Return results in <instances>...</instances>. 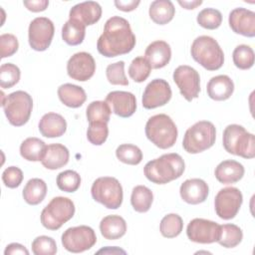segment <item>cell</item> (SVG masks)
Instances as JSON below:
<instances>
[{
    "instance_id": "1",
    "label": "cell",
    "mask_w": 255,
    "mask_h": 255,
    "mask_svg": "<svg viewBox=\"0 0 255 255\" xmlns=\"http://www.w3.org/2000/svg\"><path fill=\"white\" fill-rule=\"evenodd\" d=\"M135 42L128 21L120 16H113L105 23L103 34L97 42V49L104 57L114 58L129 53Z\"/></svg>"
},
{
    "instance_id": "2",
    "label": "cell",
    "mask_w": 255,
    "mask_h": 255,
    "mask_svg": "<svg viewBox=\"0 0 255 255\" xmlns=\"http://www.w3.org/2000/svg\"><path fill=\"white\" fill-rule=\"evenodd\" d=\"M183 158L175 152L165 153L148 161L143 168L145 177L156 184H165L179 178L184 172Z\"/></svg>"
},
{
    "instance_id": "3",
    "label": "cell",
    "mask_w": 255,
    "mask_h": 255,
    "mask_svg": "<svg viewBox=\"0 0 255 255\" xmlns=\"http://www.w3.org/2000/svg\"><path fill=\"white\" fill-rule=\"evenodd\" d=\"M177 134L178 131L175 124L165 114L152 116L145 124L146 137L161 149L173 146L177 139Z\"/></svg>"
},
{
    "instance_id": "4",
    "label": "cell",
    "mask_w": 255,
    "mask_h": 255,
    "mask_svg": "<svg viewBox=\"0 0 255 255\" xmlns=\"http://www.w3.org/2000/svg\"><path fill=\"white\" fill-rule=\"evenodd\" d=\"M190 54L195 62L208 71H216L224 63L222 49L218 42L210 36L197 37L191 45Z\"/></svg>"
},
{
    "instance_id": "5",
    "label": "cell",
    "mask_w": 255,
    "mask_h": 255,
    "mask_svg": "<svg viewBox=\"0 0 255 255\" xmlns=\"http://www.w3.org/2000/svg\"><path fill=\"white\" fill-rule=\"evenodd\" d=\"M223 146L231 154L243 158H253L255 156V137L248 132L244 127L233 124L223 130Z\"/></svg>"
},
{
    "instance_id": "6",
    "label": "cell",
    "mask_w": 255,
    "mask_h": 255,
    "mask_svg": "<svg viewBox=\"0 0 255 255\" xmlns=\"http://www.w3.org/2000/svg\"><path fill=\"white\" fill-rule=\"evenodd\" d=\"M2 107L8 122L15 127L24 126L30 119L33 100L32 97L24 91H16L8 96L2 93Z\"/></svg>"
},
{
    "instance_id": "7",
    "label": "cell",
    "mask_w": 255,
    "mask_h": 255,
    "mask_svg": "<svg viewBox=\"0 0 255 255\" xmlns=\"http://www.w3.org/2000/svg\"><path fill=\"white\" fill-rule=\"evenodd\" d=\"M216 139V129L209 121H199L187 128L182 146L188 153H199L210 148Z\"/></svg>"
},
{
    "instance_id": "8",
    "label": "cell",
    "mask_w": 255,
    "mask_h": 255,
    "mask_svg": "<svg viewBox=\"0 0 255 255\" xmlns=\"http://www.w3.org/2000/svg\"><path fill=\"white\" fill-rule=\"evenodd\" d=\"M75 214L74 202L64 196H57L44 207L41 212V223L49 230H58Z\"/></svg>"
},
{
    "instance_id": "9",
    "label": "cell",
    "mask_w": 255,
    "mask_h": 255,
    "mask_svg": "<svg viewBox=\"0 0 255 255\" xmlns=\"http://www.w3.org/2000/svg\"><path fill=\"white\" fill-rule=\"evenodd\" d=\"M91 194L95 201L108 209H118L123 203V187L116 177L102 176L97 178L93 182Z\"/></svg>"
},
{
    "instance_id": "10",
    "label": "cell",
    "mask_w": 255,
    "mask_h": 255,
    "mask_svg": "<svg viewBox=\"0 0 255 255\" xmlns=\"http://www.w3.org/2000/svg\"><path fill=\"white\" fill-rule=\"evenodd\" d=\"M62 245L72 253H81L91 249L97 242L93 228L86 225L70 227L62 234Z\"/></svg>"
},
{
    "instance_id": "11",
    "label": "cell",
    "mask_w": 255,
    "mask_h": 255,
    "mask_svg": "<svg viewBox=\"0 0 255 255\" xmlns=\"http://www.w3.org/2000/svg\"><path fill=\"white\" fill-rule=\"evenodd\" d=\"M243 202V195L236 187H225L220 189L214 198L215 212L221 219L234 218Z\"/></svg>"
},
{
    "instance_id": "12",
    "label": "cell",
    "mask_w": 255,
    "mask_h": 255,
    "mask_svg": "<svg viewBox=\"0 0 255 255\" xmlns=\"http://www.w3.org/2000/svg\"><path fill=\"white\" fill-rule=\"evenodd\" d=\"M55 27L47 17H37L31 21L28 29L30 47L35 51H46L53 40Z\"/></svg>"
},
{
    "instance_id": "13",
    "label": "cell",
    "mask_w": 255,
    "mask_h": 255,
    "mask_svg": "<svg viewBox=\"0 0 255 255\" xmlns=\"http://www.w3.org/2000/svg\"><path fill=\"white\" fill-rule=\"evenodd\" d=\"M173 81L179 89L181 96L187 102H191L198 97L200 77L194 68L187 65L178 66L173 72Z\"/></svg>"
},
{
    "instance_id": "14",
    "label": "cell",
    "mask_w": 255,
    "mask_h": 255,
    "mask_svg": "<svg viewBox=\"0 0 255 255\" xmlns=\"http://www.w3.org/2000/svg\"><path fill=\"white\" fill-rule=\"evenodd\" d=\"M186 235L190 241L195 243L217 242L220 237V225L211 220L194 218L187 225Z\"/></svg>"
},
{
    "instance_id": "15",
    "label": "cell",
    "mask_w": 255,
    "mask_h": 255,
    "mask_svg": "<svg viewBox=\"0 0 255 255\" xmlns=\"http://www.w3.org/2000/svg\"><path fill=\"white\" fill-rule=\"evenodd\" d=\"M172 96L169 84L163 79H154L147 84L142 94V107L152 110L166 105Z\"/></svg>"
},
{
    "instance_id": "16",
    "label": "cell",
    "mask_w": 255,
    "mask_h": 255,
    "mask_svg": "<svg viewBox=\"0 0 255 255\" xmlns=\"http://www.w3.org/2000/svg\"><path fill=\"white\" fill-rule=\"evenodd\" d=\"M96 72V62L87 52L74 54L67 63V73L70 78L79 82L90 80Z\"/></svg>"
},
{
    "instance_id": "17",
    "label": "cell",
    "mask_w": 255,
    "mask_h": 255,
    "mask_svg": "<svg viewBox=\"0 0 255 255\" xmlns=\"http://www.w3.org/2000/svg\"><path fill=\"white\" fill-rule=\"evenodd\" d=\"M228 22L234 33L250 38L255 36V13L253 11L243 7L235 8L230 12Z\"/></svg>"
},
{
    "instance_id": "18",
    "label": "cell",
    "mask_w": 255,
    "mask_h": 255,
    "mask_svg": "<svg viewBox=\"0 0 255 255\" xmlns=\"http://www.w3.org/2000/svg\"><path fill=\"white\" fill-rule=\"evenodd\" d=\"M106 102L110 105L113 113L121 118H128L136 110L135 96L129 92L113 91L107 95Z\"/></svg>"
},
{
    "instance_id": "19",
    "label": "cell",
    "mask_w": 255,
    "mask_h": 255,
    "mask_svg": "<svg viewBox=\"0 0 255 255\" xmlns=\"http://www.w3.org/2000/svg\"><path fill=\"white\" fill-rule=\"evenodd\" d=\"M179 193L183 201L195 205L206 200L209 193V187L203 179L190 178L181 183Z\"/></svg>"
},
{
    "instance_id": "20",
    "label": "cell",
    "mask_w": 255,
    "mask_h": 255,
    "mask_svg": "<svg viewBox=\"0 0 255 255\" xmlns=\"http://www.w3.org/2000/svg\"><path fill=\"white\" fill-rule=\"evenodd\" d=\"M69 19H76L86 26L96 24L102 17V7L98 2L86 1L73 6Z\"/></svg>"
},
{
    "instance_id": "21",
    "label": "cell",
    "mask_w": 255,
    "mask_h": 255,
    "mask_svg": "<svg viewBox=\"0 0 255 255\" xmlns=\"http://www.w3.org/2000/svg\"><path fill=\"white\" fill-rule=\"evenodd\" d=\"M144 58L149 63L151 69H161L165 67L170 61V46L162 40L154 41L146 47Z\"/></svg>"
},
{
    "instance_id": "22",
    "label": "cell",
    "mask_w": 255,
    "mask_h": 255,
    "mask_svg": "<svg viewBox=\"0 0 255 255\" xmlns=\"http://www.w3.org/2000/svg\"><path fill=\"white\" fill-rule=\"evenodd\" d=\"M207 95L214 101L228 100L234 92V83L227 75L212 77L207 83Z\"/></svg>"
},
{
    "instance_id": "23",
    "label": "cell",
    "mask_w": 255,
    "mask_h": 255,
    "mask_svg": "<svg viewBox=\"0 0 255 255\" xmlns=\"http://www.w3.org/2000/svg\"><path fill=\"white\" fill-rule=\"evenodd\" d=\"M38 128L45 137H59L66 132L67 122L63 116L57 113H48L41 118Z\"/></svg>"
},
{
    "instance_id": "24",
    "label": "cell",
    "mask_w": 255,
    "mask_h": 255,
    "mask_svg": "<svg viewBox=\"0 0 255 255\" xmlns=\"http://www.w3.org/2000/svg\"><path fill=\"white\" fill-rule=\"evenodd\" d=\"M244 166L233 159L221 161L215 168L216 179L223 184H232L239 181L244 175Z\"/></svg>"
},
{
    "instance_id": "25",
    "label": "cell",
    "mask_w": 255,
    "mask_h": 255,
    "mask_svg": "<svg viewBox=\"0 0 255 255\" xmlns=\"http://www.w3.org/2000/svg\"><path fill=\"white\" fill-rule=\"evenodd\" d=\"M69 149L64 144L51 143L47 145L41 162L46 168L55 170L65 166L69 161Z\"/></svg>"
},
{
    "instance_id": "26",
    "label": "cell",
    "mask_w": 255,
    "mask_h": 255,
    "mask_svg": "<svg viewBox=\"0 0 255 255\" xmlns=\"http://www.w3.org/2000/svg\"><path fill=\"white\" fill-rule=\"evenodd\" d=\"M58 97L60 101L69 108H80L87 100L85 90L74 84H64L58 88Z\"/></svg>"
},
{
    "instance_id": "27",
    "label": "cell",
    "mask_w": 255,
    "mask_h": 255,
    "mask_svg": "<svg viewBox=\"0 0 255 255\" xmlns=\"http://www.w3.org/2000/svg\"><path fill=\"white\" fill-rule=\"evenodd\" d=\"M100 231L108 240L120 239L127 232L126 220L120 215H108L101 220Z\"/></svg>"
},
{
    "instance_id": "28",
    "label": "cell",
    "mask_w": 255,
    "mask_h": 255,
    "mask_svg": "<svg viewBox=\"0 0 255 255\" xmlns=\"http://www.w3.org/2000/svg\"><path fill=\"white\" fill-rule=\"evenodd\" d=\"M148 14L154 23L165 25L173 19L175 8L173 3L169 0H155L150 4Z\"/></svg>"
},
{
    "instance_id": "29",
    "label": "cell",
    "mask_w": 255,
    "mask_h": 255,
    "mask_svg": "<svg viewBox=\"0 0 255 255\" xmlns=\"http://www.w3.org/2000/svg\"><path fill=\"white\" fill-rule=\"evenodd\" d=\"M47 194V184L41 178L29 179L23 188V198L30 205L41 203Z\"/></svg>"
},
{
    "instance_id": "30",
    "label": "cell",
    "mask_w": 255,
    "mask_h": 255,
    "mask_svg": "<svg viewBox=\"0 0 255 255\" xmlns=\"http://www.w3.org/2000/svg\"><path fill=\"white\" fill-rule=\"evenodd\" d=\"M86 35V25L76 19H69L62 28V38L70 46L83 43Z\"/></svg>"
},
{
    "instance_id": "31",
    "label": "cell",
    "mask_w": 255,
    "mask_h": 255,
    "mask_svg": "<svg viewBox=\"0 0 255 255\" xmlns=\"http://www.w3.org/2000/svg\"><path fill=\"white\" fill-rule=\"evenodd\" d=\"M46 143L38 137H28L22 141L20 145L21 156L29 161H41L45 151Z\"/></svg>"
},
{
    "instance_id": "32",
    "label": "cell",
    "mask_w": 255,
    "mask_h": 255,
    "mask_svg": "<svg viewBox=\"0 0 255 255\" xmlns=\"http://www.w3.org/2000/svg\"><path fill=\"white\" fill-rule=\"evenodd\" d=\"M153 201L152 191L144 185H136L132 188L130 195V203L132 208L139 213L149 210Z\"/></svg>"
},
{
    "instance_id": "33",
    "label": "cell",
    "mask_w": 255,
    "mask_h": 255,
    "mask_svg": "<svg viewBox=\"0 0 255 255\" xmlns=\"http://www.w3.org/2000/svg\"><path fill=\"white\" fill-rule=\"evenodd\" d=\"M243 232L241 228L235 224L220 225V237L218 243L225 248H233L241 243Z\"/></svg>"
},
{
    "instance_id": "34",
    "label": "cell",
    "mask_w": 255,
    "mask_h": 255,
    "mask_svg": "<svg viewBox=\"0 0 255 255\" xmlns=\"http://www.w3.org/2000/svg\"><path fill=\"white\" fill-rule=\"evenodd\" d=\"M112 114L110 105L105 101H94L87 107L86 116L89 123L103 122L109 123Z\"/></svg>"
},
{
    "instance_id": "35",
    "label": "cell",
    "mask_w": 255,
    "mask_h": 255,
    "mask_svg": "<svg viewBox=\"0 0 255 255\" xmlns=\"http://www.w3.org/2000/svg\"><path fill=\"white\" fill-rule=\"evenodd\" d=\"M183 229L182 218L175 213L165 215L159 224V230L163 237L173 238L178 236Z\"/></svg>"
},
{
    "instance_id": "36",
    "label": "cell",
    "mask_w": 255,
    "mask_h": 255,
    "mask_svg": "<svg viewBox=\"0 0 255 255\" xmlns=\"http://www.w3.org/2000/svg\"><path fill=\"white\" fill-rule=\"evenodd\" d=\"M116 156L120 161L130 165H136L142 160V152L139 147L129 143L119 145L116 149Z\"/></svg>"
},
{
    "instance_id": "37",
    "label": "cell",
    "mask_w": 255,
    "mask_h": 255,
    "mask_svg": "<svg viewBox=\"0 0 255 255\" xmlns=\"http://www.w3.org/2000/svg\"><path fill=\"white\" fill-rule=\"evenodd\" d=\"M234 65L240 70H248L253 67L255 55L252 48L248 45H238L232 54Z\"/></svg>"
},
{
    "instance_id": "38",
    "label": "cell",
    "mask_w": 255,
    "mask_h": 255,
    "mask_svg": "<svg viewBox=\"0 0 255 255\" xmlns=\"http://www.w3.org/2000/svg\"><path fill=\"white\" fill-rule=\"evenodd\" d=\"M151 71V67L147 60L144 57H136L134 58L129 67H128V75L130 79L135 83L144 82Z\"/></svg>"
},
{
    "instance_id": "39",
    "label": "cell",
    "mask_w": 255,
    "mask_h": 255,
    "mask_svg": "<svg viewBox=\"0 0 255 255\" xmlns=\"http://www.w3.org/2000/svg\"><path fill=\"white\" fill-rule=\"evenodd\" d=\"M56 182L60 190L65 192H75L81 185V176L77 171L68 169L58 174Z\"/></svg>"
},
{
    "instance_id": "40",
    "label": "cell",
    "mask_w": 255,
    "mask_h": 255,
    "mask_svg": "<svg viewBox=\"0 0 255 255\" xmlns=\"http://www.w3.org/2000/svg\"><path fill=\"white\" fill-rule=\"evenodd\" d=\"M199 26L204 29H217L222 23V14L219 10L214 8H205L201 10L196 18Z\"/></svg>"
},
{
    "instance_id": "41",
    "label": "cell",
    "mask_w": 255,
    "mask_h": 255,
    "mask_svg": "<svg viewBox=\"0 0 255 255\" xmlns=\"http://www.w3.org/2000/svg\"><path fill=\"white\" fill-rule=\"evenodd\" d=\"M20 69L12 64L5 63L0 67V86L3 89H10L15 86L20 80Z\"/></svg>"
},
{
    "instance_id": "42",
    "label": "cell",
    "mask_w": 255,
    "mask_h": 255,
    "mask_svg": "<svg viewBox=\"0 0 255 255\" xmlns=\"http://www.w3.org/2000/svg\"><path fill=\"white\" fill-rule=\"evenodd\" d=\"M109 128L107 123L93 122L89 123L87 129V138L94 145H102L108 138Z\"/></svg>"
},
{
    "instance_id": "43",
    "label": "cell",
    "mask_w": 255,
    "mask_h": 255,
    "mask_svg": "<svg viewBox=\"0 0 255 255\" xmlns=\"http://www.w3.org/2000/svg\"><path fill=\"white\" fill-rule=\"evenodd\" d=\"M106 76L110 84L128 86V80L125 74V62L119 61L110 64L106 69Z\"/></svg>"
},
{
    "instance_id": "44",
    "label": "cell",
    "mask_w": 255,
    "mask_h": 255,
    "mask_svg": "<svg viewBox=\"0 0 255 255\" xmlns=\"http://www.w3.org/2000/svg\"><path fill=\"white\" fill-rule=\"evenodd\" d=\"M32 252L35 255H54L57 253L56 241L46 235L38 236L32 242Z\"/></svg>"
},
{
    "instance_id": "45",
    "label": "cell",
    "mask_w": 255,
    "mask_h": 255,
    "mask_svg": "<svg viewBox=\"0 0 255 255\" xmlns=\"http://www.w3.org/2000/svg\"><path fill=\"white\" fill-rule=\"evenodd\" d=\"M0 48H1V58H7L13 56L18 48L19 43L16 36L13 34L5 33L0 36Z\"/></svg>"
},
{
    "instance_id": "46",
    "label": "cell",
    "mask_w": 255,
    "mask_h": 255,
    "mask_svg": "<svg viewBox=\"0 0 255 255\" xmlns=\"http://www.w3.org/2000/svg\"><path fill=\"white\" fill-rule=\"evenodd\" d=\"M23 172L17 166H9L5 168L2 173V180L5 186L9 188H16L18 187L23 180Z\"/></svg>"
},
{
    "instance_id": "47",
    "label": "cell",
    "mask_w": 255,
    "mask_h": 255,
    "mask_svg": "<svg viewBox=\"0 0 255 255\" xmlns=\"http://www.w3.org/2000/svg\"><path fill=\"white\" fill-rule=\"evenodd\" d=\"M23 4L29 11L41 12L47 9L49 5V1L48 0H31V1H24Z\"/></svg>"
},
{
    "instance_id": "48",
    "label": "cell",
    "mask_w": 255,
    "mask_h": 255,
    "mask_svg": "<svg viewBox=\"0 0 255 255\" xmlns=\"http://www.w3.org/2000/svg\"><path fill=\"white\" fill-rule=\"evenodd\" d=\"M140 1L138 0H128V1H123V0H116L115 6L124 12H130L133 11L138 5Z\"/></svg>"
},
{
    "instance_id": "49",
    "label": "cell",
    "mask_w": 255,
    "mask_h": 255,
    "mask_svg": "<svg viewBox=\"0 0 255 255\" xmlns=\"http://www.w3.org/2000/svg\"><path fill=\"white\" fill-rule=\"evenodd\" d=\"M4 254L5 255H13V254H25V255H28L29 251L22 244L11 243V244L6 246Z\"/></svg>"
},
{
    "instance_id": "50",
    "label": "cell",
    "mask_w": 255,
    "mask_h": 255,
    "mask_svg": "<svg viewBox=\"0 0 255 255\" xmlns=\"http://www.w3.org/2000/svg\"><path fill=\"white\" fill-rule=\"evenodd\" d=\"M178 4L187 10H191V9H195L196 7L200 6L202 4L201 0H192V1H178Z\"/></svg>"
},
{
    "instance_id": "51",
    "label": "cell",
    "mask_w": 255,
    "mask_h": 255,
    "mask_svg": "<svg viewBox=\"0 0 255 255\" xmlns=\"http://www.w3.org/2000/svg\"><path fill=\"white\" fill-rule=\"evenodd\" d=\"M102 252H104V253H124V254H126V251H124L122 249H118L116 247H114V248L108 247L107 249H101V250L98 251V253H102Z\"/></svg>"
}]
</instances>
